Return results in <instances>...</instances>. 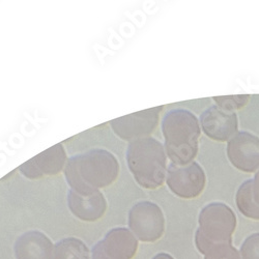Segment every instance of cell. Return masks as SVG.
<instances>
[{
	"mask_svg": "<svg viewBox=\"0 0 259 259\" xmlns=\"http://www.w3.org/2000/svg\"><path fill=\"white\" fill-rule=\"evenodd\" d=\"M235 203L245 217L259 220V206L254 202L252 195V180L244 182L235 194Z\"/></svg>",
	"mask_w": 259,
	"mask_h": 259,
	"instance_id": "9a60e30c",
	"label": "cell"
},
{
	"mask_svg": "<svg viewBox=\"0 0 259 259\" xmlns=\"http://www.w3.org/2000/svg\"><path fill=\"white\" fill-rule=\"evenodd\" d=\"M230 164L244 174H256L259 170V137L250 132L236 133L226 146Z\"/></svg>",
	"mask_w": 259,
	"mask_h": 259,
	"instance_id": "9c48e42d",
	"label": "cell"
},
{
	"mask_svg": "<svg viewBox=\"0 0 259 259\" xmlns=\"http://www.w3.org/2000/svg\"><path fill=\"white\" fill-rule=\"evenodd\" d=\"M204 259H242L240 252L237 251L232 243L212 244L203 252Z\"/></svg>",
	"mask_w": 259,
	"mask_h": 259,
	"instance_id": "2e32d148",
	"label": "cell"
},
{
	"mask_svg": "<svg viewBox=\"0 0 259 259\" xmlns=\"http://www.w3.org/2000/svg\"><path fill=\"white\" fill-rule=\"evenodd\" d=\"M127 225L138 241L154 243L165 231V217L161 207L153 201H139L128 211Z\"/></svg>",
	"mask_w": 259,
	"mask_h": 259,
	"instance_id": "5b68a950",
	"label": "cell"
},
{
	"mask_svg": "<svg viewBox=\"0 0 259 259\" xmlns=\"http://www.w3.org/2000/svg\"><path fill=\"white\" fill-rule=\"evenodd\" d=\"M117 158L105 148H93L68 159L63 175L68 185L77 192L101 191L118 179Z\"/></svg>",
	"mask_w": 259,
	"mask_h": 259,
	"instance_id": "6da1fadb",
	"label": "cell"
},
{
	"mask_svg": "<svg viewBox=\"0 0 259 259\" xmlns=\"http://www.w3.org/2000/svg\"><path fill=\"white\" fill-rule=\"evenodd\" d=\"M242 259H259V233L248 236L241 247Z\"/></svg>",
	"mask_w": 259,
	"mask_h": 259,
	"instance_id": "ac0fdd59",
	"label": "cell"
},
{
	"mask_svg": "<svg viewBox=\"0 0 259 259\" xmlns=\"http://www.w3.org/2000/svg\"><path fill=\"white\" fill-rule=\"evenodd\" d=\"M199 123L206 137L217 142H228L239 133V118L236 113L225 111L215 105L202 112Z\"/></svg>",
	"mask_w": 259,
	"mask_h": 259,
	"instance_id": "8fae6325",
	"label": "cell"
},
{
	"mask_svg": "<svg viewBox=\"0 0 259 259\" xmlns=\"http://www.w3.org/2000/svg\"><path fill=\"white\" fill-rule=\"evenodd\" d=\"M138 249V240L124 227L108 231L92 251L91 259H132Z\"/></svg>",
	"mask_w": 259,
	"mask_h": 259,
	"instance_id": "ba28073f",
	"label": "cell"
},
{
	"mask_svg": "<svg viewBox=\"0 0 259 259\" xmlns=\"http://www.w3.org/2000/svg\"><path fill=\"white\" fill-rule=\"evenodd\" d=\"M53 251L49 237L36 230L21 234L15 243L16 259H53Z\"/></svg>",
	"mask_w": 259,
	"mask_h": 259,
	"instance_id": "4fadbf2b",
	"label": "cell"
},
{
	"mask_svg": "<svg viewBox=\"0 0 259 259\" xmlns=\"http://www.w3.org/2000/svg\"><path fill=\"white\" fill-rule=\"evenodd\" d=\"M165 106L149 108L110 120L113 133L121 140L131 142L140 138L150 137L160 122V116Z\"/></svg>",
	"mask_w": 259,
	"mask_h": 259,
	"instance_id": "52a82bcc",
	"label": "cell"
},
{
	"mask_svg": "<svg viewBox=\"0 0 259 259\" xmlns=\"http://www.w3.org/2000/svg\"><path fill=\"white\" fill-rule=\"evenodd\" d=\"M53 259H91V252L81 240L68 237L54 245Z\"/></svg>",
	"mask_w": 259,
	"mask_h": 259,
	"instance_id": "5bb4252c",
	"label": "cell"
},
{
	"mask_svg": "<svg viewBox=\"0 0 259 259\" xmlns=\"http://www.w3.org/2000/svg\"><path fill=\"white\" fill-rule=\"evenodd\" d=\"M198 223L195 243L201 254L212 244L232 243V234L236 228V215L228 205L221 202L207 204L199 213Z\"/></svg>",
	"mask_w": 259,
	"mask_h": 259,
	"instance_id": "277c9868",
	"label": "cell"
},
{
	"mask_svg": "<svg viewBox=\"0 0 259 259\" xmlns=\"http://www.w3.org/2000/svg\"><path fill=\"white\" fill-rule=\"evenodd\" d=\"M252 195L254 202L259 206V170L255 174L254 179H252Z\"/></svg>",
	"mask_w": 259,
	"mask_h": 259,
	"instance_id": "d6986e66",
	"label": "cell"
},
{
	"mask_svg": "<svg viewBox=\"0 0 259 259\" xmlns=\"http://www.w3.org/2000/svg\"><path fill=\"white\" fill-rule=\"evenodd\" d=\"M153 259H175V258L170 256L169 254H166V253H159Z\"/></svg>",
	"mask_w": 259,
	"mask_h": 259,
	"instance_id": "ffe728a7",
	"label": "cell"
},
{
	"mask_svg": "<svg viewBox=\"0 0 259 259\" xmlns=\"http://www.w3.org/2000/svg\"><path fill=\"white\" fill-rule=\"evenodd\" d=\"M251 97L249 95H237V96H224V97H213L212 101L215 106L228 112H235L243 109L247 106Z\"/></svg>",
	"mask_w": 259,
	"mask_h": 259,
	"instance_id": "e0dca14e",
	"label": "cell"
},
{
	"mask_svg": "<svg viewBox=\"0 0 259 259\" xmlns=\"http://www.w3.org/2000/svg\"><path fill=\"white\" fill-rule=\"evenodd\" d=\"M125 161L135 182L143 189L156 190L166 181L168 157L164 144L154 137L128 142Z\"/></svg>",
	"mask_w": 259,
	"mask_h": 259,
	"instance_id": "3957f363",
	"label": "cell"
},
{
	"mask_svg": "<svg viewBox=\"0 0 259 259\" xmlns=\"http://www.w3.org/2000/svg\"><path fill=\"white\" fill-rule=\"evenodd\" d=\"M165 184L176 196L183 199H194L200 196L206 186L203 168L192 162L187 165L169 164Z\"/></svg>",
	"mask_w": 259,
	"mask_h": 259,
	"instance_id": "8992f818",
	"label": "cell"
},
{
	"mask_svg": "<svg viewBox=\"0 0 259 259\" xmlns=\"http://www.w3.org/2000/svg\"><path fill=\"white\" fill-rule=\"evenodd\" d=\"M67 162L66 148L62 143H58L28 160L18 170L28 180H40L60 175L64 171Z\"/></svg>",
	"mask_w": 259,
	"mask_h": 259,
	"instance_id": "30bf717a",
	"label": "cell"
},
{
	"mask_svg": "<svg viewBox=\"0 0 259 259\" xmlns=\"http://www.w3.org/2000/svg\"><path fill=\"white\" fill-rule=\"evenodd\" d=\"M67 200L71 212L83 222H97L107 210V200L101 191L77 192L70 189Z\"/></svg>",
	"mask_w": 259,
	"mask_h": 259,
	"instance_id": "7c38bea8",
	"label": "cell"
},
{
	"mask_svg": "<svg viewBox=\"0 0 259 259\" xmlns=\"http://www.w3.org/2000/svg\"><path fill=\"white\" fill-rule=\"evenodd\" d=\"M161 128L164 148L170 162L181 166L194 162L201 135L199 119L191 111L178 108L164 115Z\"/></svg>",
	"mask_w": 259,
	"mask_h": 259,
	"instance_id": "7a4b0ae2",
	"label": "cell"
}]
</instances>
